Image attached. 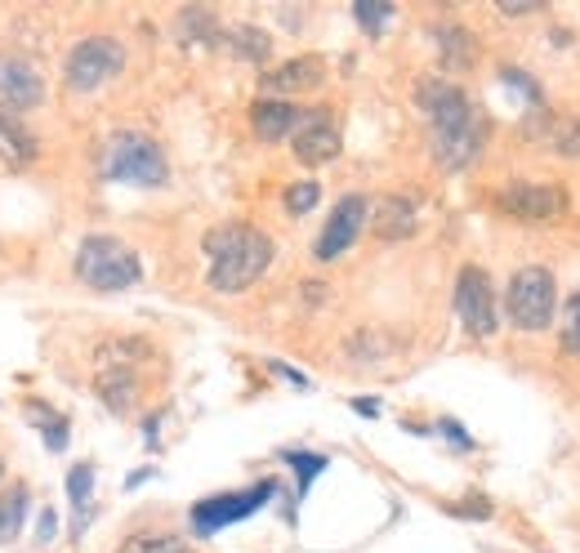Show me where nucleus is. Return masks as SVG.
I'll return each mask as SVG.
<instances>
[{"instance_id":"nucleus-1","label":"nucleus","mask_w":580,"mask_h":553,"mask_svg":"<svg viewBox=\"0 0 580 553\" xmlns=\"http://www.w3.org/2000/svg\"><path fill=\"white\" fill-rule=\"evenodd\" d=\"M415 103L420 113L429 117V130H433V157L442 170H464L474 166V157L483 152V113L470 103V94H460L455 85L446 81H420L415 85Z\"/></svg>"},{"instance_id":"nucleus-2","label":"nucleus","mask_w":580,"mask_h":553,"mask_svg":"<svg viewBox=\"0 0 580 553\" xmlns=\"http://www.w3.org/2000/svg\"><path fill=\"white\" fill-rule=\"evenodd\" d=\"M205 259H210V273H205L210 290L238 295L264 277V268L273 264V242L268 233L251 224H223L205 237Z\"/></svg>"},{"instance_id":"nucleus-3","label":"nucleus","mask_w":580,"mask_h":553,"mask_svg":"<svg viewBox=\"0 0 580 553\" xmlns=\"http://www.w3.org/2000/svg\"><path fill=\"white\" fill-rule=\"evenodd\" d=\"M76 277L89 290H130L144 277V264L122 237H85L76 251Z\"/></svg>"},{"instance_id":"nucleus-4","label":"nucleus","mask_w":580,"mask_h":553,"mask_svg":"<svg viewBox=\"0 0 580 553\" xmlns=\"http://www.w3.org/2000/svg\"><path fill=\"white\" fill-rule=\"evenodd\" d=\"M166 157L148 135H112L103 148V179L135 183V188H161L166 183Z\"/></svg>"},{"instance_id":"nucleus-5","label":"nucleus","mask_w":580,"mask_h":553,"mask_svg":"<svg viewBox=\"0 0 580 553\" xmlns=\"http://www.w3.org/2000/svg\"><path fill=\"white\" fill-rule=\"evenodd\" d=\"M122 67H126V50L112 36H85V41L72 45V54L63 63V76H67V89L89 94V89L107 85L112 76H122Z\"/></svg>"},{"instance_id":"nucleus-6","label":"nucleus","mask_w":580,"mask_h":553,"mask_svg":"<svg viewBox=\"0 0 580 553\" xmlns=\"http://www.w3.org/2000/svg\"><path fill=\"white\" fill-rule=\"evenodd\" d=\"M553 304H558V290H553V277L545 268H523L514 273L509 281V295H505V308H509V321L518 330H545L553 321Z\"/></svg>"},{"instance_id":"nucleus-7","label":"nucleus","mask_w":580,"mask_h":553,"mask_svg":"<svg viewBox=\"0 0 580 553\" xmlns=\"http://www.w3.org/2000/svg\"><path fill=\"white\" fill-rule=\"evenodd\" d=\"M273 496H277V482H273V478L255 482L251 491L205 496L201 504H192V531H197V535H214V531H223V527H232V522H242V518L260 513V509H264Z\"/></svg>"},{"instance_id":"nucleus-8","label":"nucleus","mask_w":580,"mask_h":553,"mask_svg":"<svg viewBox=\"0 0 580 553\" xmlns=\"http://www.w3.org/2000/svg\"><path fill=\"white\" fill-rule=\"evenodd\" d=\"M455 317L464 321L474 340H487L496 336L500 326V312H496V295H492V281L483 268H464L460 281H455Z\"/></svg>"},{"instance_id":"nucleus-9","label":"nucleus","mask_w":580,"mask_h":553,"mask_svg":"<svg viewBox=\"0 0 580 553\" xmlns=\"http://www.w3.org/2000/svg\"><path fill=\"white\" fill-rule=\"evenodd\" d=\"M367 210H371V201L362 196V192H354V196H344L335 210H330V219H326V228H321V237H317V246H313V255L321 259V264H330V259H339L348 246L358 242V233H362V224H367Z\"/></svg>"},{"instance_id":"nucleus-10","label":"nucleus","mask_w":580,"mask_h":553,"mask_svg":"<svg viewBox=\"0 0 580 553\" xmlns=\"http://www.w3.org/2000/svg\"><path fill=\"white\" fill-rule=\"evenodd\" d=\"M41 94H45V85H41V76H36L32 63L0 59V113L19 117V113H28V107L41 103Z\"/></svg>"},{"instance_id":"nucleus-11","label":"nucleus","mask_w":580,"mask_h":553,"mask_svg":"<svg viewBox=\"0 0 580 553\" xmlns=\"http://www.w3.org/2000/svg\"><path fill=\"white\" fill-rule=\"evenodd\" d=\"M500 210L514 219H553L567 210V192L553 183H514L500 192Z\"/></svg>"},{"instance_id":"nucleus-12","label":"nucleus","mask_w":580,"mask_h":553,"mask_svg":"<svg viewBox=\"0 0 580 553\" xmlns=\"http://www.w3.org/2000/svg\"><path fill=\"white\" fill-rule=\"evenodd\" d=\"M295 157L304 166H326L339 157V130L326 113H304V126L295 130Z\"/></svg>"},{"instance_id":"nucleus-13","label":"nucleus","mask_w":580,"mask_h":553,"mask_svg":"<svg viewBox=\"0 0 580 553\" xmlns=\"http://www.w3.org/2000/svg\"><path fill=\"white\" fill-rule=\"evenodd\" d=\"M251 126L264 143H277V139H291L299 126H304V113L295 103H282V98H260L251 107Z\"/></svg>"},{"instance_id":"nucleus-14","label":"nucleus","mask_w":580,"mask_h":553,"mask_svg":"<svg viewBox=\"0 0 580 553\" xmlns=\"http://www.w3.org/2000/svg\"><path fill=\"white\" fill-rule=\"evenodd\" d=\"M326 76L321 59L317 54H304V59H291L273 72H264V89H277V94H291V89H313L317 81Z\"/></svg>"},{"instance_id":"nucleus-15","label":"nucleus","mask_w":580,"mask_h":553,"mask_svg":"<svg viewBox=\"0 0 580 553\" xmlns=\"http://www.w3.org/2000/svg\"><path fill=\"white\" fill-rule=\"evenodd\" d=\"M415 233V205L407 196H384L376 210V237L380 242H407Z\"/></svg>"},{"instance_id":"nucleus-16","label":"nucleus","mask_w":580,"mask_h":553,"mask_svg":"<svg viewBox=\"0 0 580 553\" xmlns=\"http://www.w3.org/2000/svg\"><path fill=\"white\" fill-rule=\"evenodd\" d=\"M32 157H36V139H32V130H28L19 117L0 113V161L14 166V170H23V166H32Z\"/></svg>"},{"instance_id":"nucleus-17","label":"nucleus","mask_w":580,"mask_h":553,"mask_svg":"<svg viewBox=\"0 0 580 553\" xmlns=\"http://www.w3.org/2000/svg\"><path fill=\"white\" fill-rule=\"evenodd\" d=\"M433 36H437V50H442V67H455V72H464V67L474 63V36L464 32L460 23L433 28Z\"/></svg>"},{"instance_id":"nucleus-18","label":"nucleus","mask_w":580,"mask_h":553,"mask_svg":"<svg viewBox=\"0 0 580 553\" xmlns=\"http://www.w3.org/2000/svg\"><path fill=\"white\" fill-rule=\"evenodd\" d=\"M98 397L107 402V411H130L135 406V375L130 371H103L98 375Z\"/></svg>"},{"instance_id":"nucleus-19","label":"nucleus","mask_w":580,"mask_h":553,"mask_svg":"<svg viewBox=\"0 0 580 553\" xmlns=\"http://www.w3.org/2000/svg\"><path fill=\"white\" fill-rule=\"evenodd\" d=\"M28 419H36V428H41L50 451H67V419L59 411H50L41 402H28Z\"/></svg>"},{"instance_id":"nucleus-20","label":"nucleus","mask_w":580,"mask_h":553,"mask_svg":"<svg viewBox=\"0 0 580 553\" xmlns=\"http://www.w3.org/2000/svg\"><path fill=\"white\" fill-rule=\"evenodd\" d=\"M223 41L232 45V54H242L251 63H268V54H273V45H268V36L260 28H232Z\"/></svg>"},{"instance_id":"nucleus-21","label":"nucleus","mask_w":580,"mask_h":553,"mask_svg":"<svg viewBox=\"0 0 580 553\" xmlns=\"http://www.w3.org/2000/svg\"><path fill=\"white\" fill-rule=\"evenodd\" d=\"M179 32L188 45H214L219 41V23L210 10H183L179 14Z\"/></svg>"},{"instance_id":"nucleus-22","label":"nucleus","mask_w":580,"mask_h":553,"mask_svg":"<svg viewBox=\"0 0 580 553\" xmlns=\"http://www.w3.org/2000/svg\"><path fill=\"white\" fill-rule=\"evenodd\" d=\"M28 487H14V491H6L0 496V540H10V535H19V527H23V518H28Z\"/></svg>"},{"instance_id":"nucleus-23","label":"nucleus","mask_w":580,"mask_h":553,"mask_svg":"<svg viewBox=\"0 0 580 553\" xmlns=\"http://www.w3.org/2000/svg\"><path fill=\"white\" fill-rule=\"evenodd\" d=\"M558 344H562V353L580 358V290L562 304V336H558Z\"/></svg>"},{"instance_id":"nucleus-24","label":"nucleus","mask_w":580,"mask_h":553,"mask_svg":"<svg viewBox=\"0 0 580 553\" xmlns=\"http://www.w3.org/2000/svg\"><path fill=\"white\" fill-rule=\"evenodd\" d=\"M122 553H192L179 535H130Z\"/></svg>"},{"instance_id":"nucleus-25","label":"nucleus","mask_w":580,"mask_h":553,"mask_svg":"<svg viewBox=\"0 0 580 553\" xmlns=\"http://www.w3.org/2000/svg\"><path fill=\"white\" fill-rule=\"evenodd\" d=\"M282 460H286V465L299 474V487H295L299 496H304V491H308V482H313V478L326 469V456H313V451H286Z\"/></svg>"},{"instance_id":"nucleus-26","label":"nucleus","mask_w":580,"mask_h":553,"mask_svg":"<svg viewBox=\"0 0 580 553\" xmlns=\"http://www.w3.org/2000/svg\"><path fill=\"white\" fill-rule=\"evenodd\" d=\"M553 152H562V157H580V117H562V121H553Z\"/></svg>"},{"instance_id":"nucleus-27","label":"nucleus","mask_w":580,"mask_h":553,"mask_svg":"<svg viewBox=\"0 0 580 553\" xmlns=\"http://www.w3.org/2000/svg\"><path fill=\"white\" fill-rule=\"evenodd\" d=\"M317 201H321V188H317L313 179H304V183H291V188H286V210H291V214H308Z\"/></svg>"},{"instance_id":"nucleus-28","label":"nucleus","mask_w":580,"mask_h":553,"mask_svg":"<svg viewBox=\"0 0 580 553\" xmlns=\"http://www.w3.org/2000/svg\"><path fill=\"white\" fill-rule=\"evenodd\" d=\"M354 19L362 23V32H371V36H380L384 28H389V19H393V6H354Z\"/></svg>"},{"instance_id":"nucleus-29","label":"nucleus","mask_w":580,"mask_h":553,"mask_svg":"<svg viewBox=\"0 0 580 553\" xmlns=\"http://www.w3.org/2000/svg\"><path fill=\"white\" fill-rule=\"evenodd\" d=\"M89 491H94V469L89 465H76L72 474H67V500L85 513V500H89Z\"/></svg>"},{"instance_id":"nucleus-30","label":"nucleus","mask_w":580,"mask_h":553,"mask_svg":"<svg viewBox=\"0 0 580 553\" xmlns=\"http://www.w3.org/2000/svg\"><path fill=\"white\" fill-rule=\"evenodd\" d=\"M36 535H41V544H50V540L59 535V513H54V509L41 513V531H36Z\"/></svg>"},{"instance_id":"nucleus-31","label":"nucleus","mask_w":580,"mask_h":553,"mask_svg":"<svg viewBox=\"0 0 580 553\" xmlns=\"http://www.w3.org/2000/svg\"><path fill=\"white\" fill-rule=\"evenodd\" d=\"M442 433H446V437L455 442V447H474V442H470V433H464V428H460L455 419H442Z\"/></svg>"},{"instance_id":"nucleus-32","label":"nucleus","mask_w":580,"mask_h":553,"mask_svg":"<svg viewBox=\"0 0 580 553\" xmlns=\"http://www.w3.org/2000/svg\"><path fill=\"white\" fill-rule=\"evenodd\" d=\"M273 371H277L282 380H291V384H299V389H308V380H304L299 371H291V366H282V362H273Z\"/></svg>"},{"instance_id":"nucleus-33","label":"nucleus","mask_w":580,"mask_h":553,"mask_svg":"<svg viewBox=\"0 0 580 553\" xmlns=\"http://www.w3.org/2000/svg\"><path fill=\"white\" fill-rule=\"evenodd\" d=\"M354 411H358V415H367V419H376V415H380V402H371V397H358V402H354Z\"/></svg>"},{"instance_id":"nucleus-34","label":"nucleus","mask_w":580,"mask_h":553,"mask_svg":"<svg viewBox=\"0 0 580 553\" xmlns=\"http://www.w3.org/2000/svg\"><path fill=\"white\" fill-rule=\"evenodd\" d=\"M0 478H6V460H0Z\"/></svg>"}]
</instances>
